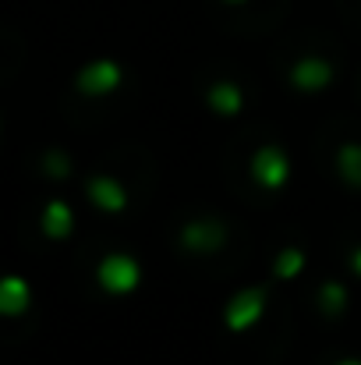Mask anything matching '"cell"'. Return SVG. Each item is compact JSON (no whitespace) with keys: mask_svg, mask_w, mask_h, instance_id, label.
Listing matches in <instances>:
<instances>
[{"mask_svg":"<svg viewBox=\"0 0 361 365\" xmlns=\"http://www.w3.org/2000/svg\"><path fill=\"white\" fill-rule=\"evenodd\" d=\"M96 284H100V291L103 294H131L138 284H142V266H138V259L135 255H127V252H107L100 262H96Z\"/></svg>","mask_w":361,"mask_h":365,"instance_id":"6da1fadb","label":"cell"},{"mask_svg":"<svg viewBox=\"0 0 361 365\" xmlns=\"http://www.w3.org/2000/svg\"><path fill=\"white\" fill-rule=\"evenodd\" d=\"M120 82H124V71H120L117 61H110V57L85 61V64L75 71V78H71L75 93L85 96V100H103V96L117 93Z\"/></svg>","mask_w":361,"mask_h":365,"instance_id":"7a4b0ae2","label":"cell"},{"mask_svg":"<svg viewBox=\"0 0 361 365\" xmlns=\"http://www.w3.org/2000/svg\"><path fill=\"white\" fill-rule=\"evenodd\" d=\"M36 309V284L25 273H0V323H18Z\"/></svg>","mask_w":361,"mask_h":365,"instance_id":"3957f363","label":"cell"},{"mask_svg":"<svg viewBox=\"0 0 361 365\" xmlns=\"http://www.w3.org/2000/svg\"><path fill=\"white\" fill-rule=\"evenodd\" d=\"M248 174H251V181H255L258 188L280 192V188L287 185V178H291V160H287V153H283L280 145H258V149L251 153Z\"/></svg>","mask_w":361,"mask_h":365,"instance_id":"277c9868","label":"cell"},{"mask_svg":"<svg viewBox=\"0 0 361 365\" xmlns=\"http://www.w3.org/2000/svg\"><path fill=\"white\" fill-rule=\"evenodd\" d=\"M36 224H39V235L46 238L50 245H61L68 242L71 235H75V227H78V217H75V210H71V202L68 199H61V195H50L43 206H39V217H36Z\"/></svg>","mask_w":361,"mask_h":365,"instance_id":"5b68a950","label":"cell"},{"mask_svg":"<svg viewBox=\"0 0 361 365\" xmlns=\"http://www.w3.org/2000/svg\"><path fill=\"white\" fill-rule=\"evenodd\" d=\"M262 312H266V291L262 287H244L224 305V323H227L231 334H244L262 319Z\"/></svg>","mask_w":361,"mask_h":365,"instance_id":"8992f818","label":"cell"},{"mask_svg":"<svg viewBox=\"0 0 361 365\" xmlns=\"http://www.w3.org/2000/svg\"><path fill=\"white\" fill-rule=\"evenodd\" d=\"M85 199L103 217H117V213L127 210V188L120 185L114 174H93L85 181Z\"/></svg>","mask_w":361,"mask_h":365,"instance_id":"52a82bcc","label":"cell"},{"mask_svg":"<svg viewBox=\"0 0 361 365\" xmlns=\"http://www.w3.org/2000/svg\"><path fill=\"white\" fill-rule=\"evenodd\" d=\"M224 242H227V227L216 224V220H195V224H188V227L181 231V245H184L188 252H199V255L216 252Z\"/></svg>","mask_w":361,"mask_h":365,"instance_id":"ba28073f","label":"cell"},{"mask_svg":"<svg viewBox=\"0 0 361 365\" xmlns=\"http://www.w3.org/2000/svg\"><path fill=\"white\" fill-rule=\"evenodd\" d=\"M291 82H294L301 93H319V89H326V86L333 82V68H330V61H323V57H305V61H298V64L291 68Z\"/></svg>","mask_w":361,"mask_h":365,"instance_id":"9c48e42d","label":"cell"},{"mask_svg":"<svg viewBox=\"0 0 361 365\" xmlns=\"http://www.w3.org/2000/svg\"><path fill=\"white\" fill-rule=\"evenodd\" d=\"M209 107H213V114L234 118V114H241V107H244V93H241L234 82H216L209 89Z\"/></svg>","mask_w":361,"mask_h":365,"instance_id":"30bf717a","label":"cell"},{"mask_svg":"<svg viewBox=\"0 0 361 365\" xmlns=\"http://www.w3.org/2000/svg\"><path fill=\"white\" fill-rule=\"evenodd\" d=\"M337 170H340V178L351 188H361V145L358 142H347V145L337 149Z\"/></svg>","mask_w":361,"mask_h":365,"instance_id":"8fae6325","label":"cell"},{"mask_svg":"<svg viewBox=\"0 0 361 365\" xmlns=\"http://www.w3.org/2000/svg\"><path fill=\"white\" fill-rule=\"evenodd\" d=\"M305 248H298V245H287V248H280V255L273 259V273L280 277V280H294L301 269H305Z\"/></svg>","mask_w":361,"mask_h":365,"instance_id":"7c38bea8","label":"cell"},{"mask_svg":"<svg viewBox=\"0 0 361 365\" xmlns=\"http://www.w3.org/2000/svg\"><path fill=\"white\" fill-rule=\"evenodd\" d=\"M319 298H323V309H326V312H340L344 302H347V291H344L340 284H326V287L319 291Z\"/></svg>","mask_w":361,"mask_h":365,"instance_id":"4fadbf2b","label":"cell"},{"mask_svg":"<svg viewBox=\"0 0 361 365\" xmlns=\"http://www.w3.org/2000/svg\"><path fill=\"white\" fill-rule=\"evenodd\" d=\"M351 262H355V273L361 277V245H358V252H355V259H351Z\"/></svg>","mask_w":361,"mask_h":365,"instance_id":"5bb4252c","label":"cell"},{"mask_svg":"<svg viewBox=\"0 0 361 365\" xmlns=\"http://www.w3.org/2000/svg\"><path fill=\"white\" fill-rule=\"evenodd\" d=\"M337 365H361L358 359H344V362H337Z\"/></svg>","mask_w":361,"mask_h":365,"instance_id":"9a60e30c","label":"cell"},{"mask_svg":"<svg viewBox=\"0 0 361 365\" xmlns=\"http://www.w3.org/2000/svg\"><path fill=\"white\" fill-rule=\"evenodd\" d=\"M0 135H4V118H0Z\"/></svg>","mask_w":361,"mask_h":365,"instance_id":"2e32d148","label":"cell"}]
</instances>
